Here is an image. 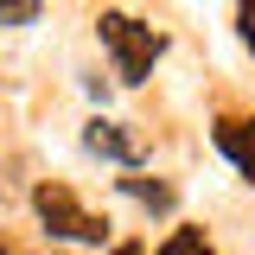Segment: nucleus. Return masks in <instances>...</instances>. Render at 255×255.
I'll return each instance as SVG.
<instances>
[{"label": "nucleus", "mask_w": 255, "mask_h": 255, "mask_svg": "<svg viewBox=\"0 0 255 255\" xmlns=\"http://www.w3.org/2000/svg\"><path fill=\"white\" fill-rule=\"evenodd\" d=\"M217 147H223V159H230L243 179H255V122L223 115V122H217Z\"/></svg>", "instance_id": "4"}, {"label": "nucleus", "mask_w": 255, "mask_h": 255, "mask_svg": "<svg viewBox=\"0 0 255 255\" xmlns=\"http://www.w3.org/2000/svg\"><path fill=\"white\" fill-rule=\"evenodd\" d=\"M236 26H243V45L255 51V6H243V13H236Z\"/></svg>", "instance_id": "8"}, {"label": "nucleus", "mask_w": 255, "mask_h": 255, "mask_svg": "<svg viewBox=\"0 0 255 255\" xmlns=\"http://www.w3.org/2000/svg\"><path fill=\"white\" fill-rule=\"evenodd\" d=\"M96 32H102V45L115 51V77H122V83H147V77H153L159 51H166V32L140 26L134 13H102Z\"/></svg>", "instance_id": "1"}, {"label": "nucleus", "mask_w": 255, "mask_h": 255, "mask_svg": "<svg viewBox=\"0 0 255 255\" xmlns=\"http://www.w3.org/2000/svg\"><path fill=\"white\" fill-rule=\"evenodd\" d=\"M115 255H147V249H140V243H122V249H115Z\"/></svg>", "instance_id": "9"}, {"label": "nucleus", "mask_w": 255, "mask_h": 255, "mask_svg": "<svg viewBox=\"0 0 255 255\" xmlns=\"http://www.w3.org/2000/svg\"><path fill=\"white\" fill-rule=\"evenodd\" d=\"M38 6H0V26H32Z\"/></svg>", "instance_id": "7"}, {"label": "nucleus", "mask_w": 255, "mask_h": 255, "mask_svg": "<svg viewBox=\"0 0 255 255\" xmlns=\"http://www.w3.org/2000/svg\"><path fill=\"white\" fill-rule=\"evenodd\" d=\"M32 211L45 217L51 236H70V243H102V236H109V223L96 217V211H83V204H77V191L58 185V179H45V185L32 191Z\"/></svg>", "instance_id": "2"}, {"label": "nucleus", "mask_w": 255, "mask_h": 255, "mask_svg": "<svg viewBox=\"0 0 255 255\" xmlns=\"http://www.w3.org/2000/svg\"><path fill=\"white\" fill-rule=\"evenodd\" d=\"M83 147L102 153V159H115V166H140V159H147V140H140V134H128L122 122H102V115L83 128Z\"/></svg>", "instance_id": "3"}, {"label": "nucleus", "mask_w": 255, "mask_h": 255, "mask_svg": "<svg viewBox=\"0 0 255 255\" xmlns=\"http://www.w3.org/2000/svg\"><path fill=\"white\" fill-rule=\"evenodd\" d=\"M122 185L134 191L147 211H172V185H153V179H122Z\"/></svg>", "instance_id": "6"}, {"label": "nucleus", "mask_w": 255, "mask_h": 255, "mask_svg": "<svg viewBox=\"0 0 255 255\" xmlns=\"http://www.w3.org/2000/svg\"><path fill=\"white\" fill-rule=\"evenodd\" d=\"M0 255H13V249H6V243H0Z\"/></svg>", "instance_id": "10"}, {"label": "nucleus", "mask_w": 255, "mask_h": 255, "mask_svg": "<svg viewBox=\"0 0 255 255\" xmlns=\"http://www.w3.org/2000/svg\"><path fill=\"white\" fill-rule=\"evenodd\" d=\"M159 255H217V249L204 243V230H172V236L159 243Z\"/></svg>", "instance_id": "5"}]
</instances>
